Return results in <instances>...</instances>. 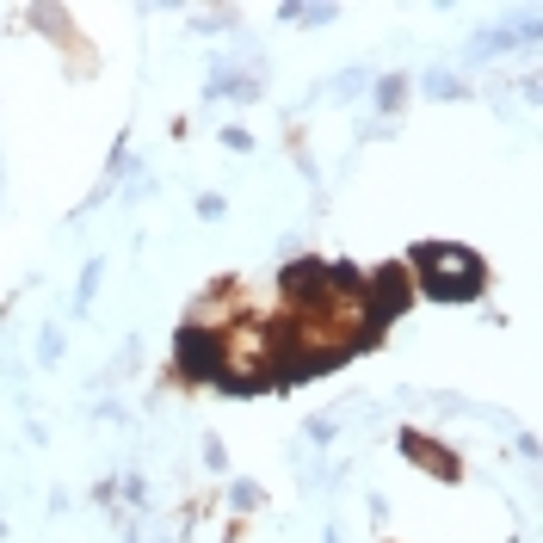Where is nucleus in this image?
<instances>
[{"instance_id":"obj_6","label":"nucleus","mask_w":543,"mask_h":543,"mask_svg":"<svg viewBox=\"0 0 543 543\" xmlns=\"http://www.w3.org/2000/svg\"><path fill=\"white\" fill-rule=\"evenodd\" d=\"M402 99H408V81H402V75H383V81H377V112H395Z\"/></svg>"},{"instance_id":"obj_2","label":"nucleus","mask_w":543,"mask_h":543,"mask_svg":"<svg viewBox=\"0 0 543 543\" xmlns=\"http://www.w3.org/2000/svg\"><path fill=\"white\" fill-rule=\"evenodd\" d=\"M414 303V272L402 266V260H389V266H377L365 284H358V321H365V334L371 340H383V328L389 321H402V309Z\"/></svg>"},{"instance_id":"obj_9","label":"nucleus","mask_w":543,"mask_h":543,"mask_svg":"<svg viewBox=\"0 0 543 543\" xmlns=\"http://www.w3.org/2000/svg\"><path fill=\"white\" fill-rule=\"evenodd\" d=\"M284 19L291 25H328V19H340V7H284Z\"/></svg>"},{"instance_id":"obj_15","label":"nucleus","mask_w":543,"mask_h":543,"mask_svg":"<svg viewBox=\"0 0 543 543\" xmlns=\"http://www.w3.org/2000/svg\"><path fill=\"white\" fill-rule=\"evenodd\" d=\"M56 352H62V334H56V328H50V334H44V340H38V358H44V365H50V358H56Z\"/></svg>"},{"instance_id":"obj_10","label":"nucleus","mask_w":543,"mask_h":543,"mask_svg":"<svg viewBox=\"0 0 543 543\" xmlns=\"http://www.w3.org/2000/svg\"><path fill=\"white\" fill-rule=\"evenodd\" d=\"M426 93H432V99H463V81H457V75H445V68H439V75L426 81Z\"/></svg>"},{"instance_id":"obj_1","label":"nucleus","mask_w":543,"mask_h":543,"mask_svg":"<svg viewBox=\"0 0 543 543\" xmlns=\"http://www.w3.org/2000/svg\"><path fill=\"white\" fill-rule=\"evenodd\" d=\"M408 272H420V291L439 303H476L488 291V266L469 247H445V241H420L408 253Z\"/></svg>"},{"instance_id":"obj_5","label":"nucleus","mask_w":543,"mask_h":543,"mask_svg":"<svg viewBox=\"0 0 543 543\" xmlns=\"http://www.w3.org/2000/svg\"><path fill=\"white\" fill-rule=\"evenodd\" d=\"M266 81L260 75H235V68H216V75L204 81V99H260Z\"/></svg>"},{"instance_id":"obj_16","label":"nucleus","mask_w":543,"mask_h":543,"mask_svg":"<svg viewBox=\"0 0 543 543\" xmlns=\"http://www.w3.org/2000/svg\"><path fill=\"white\" fill-rule=\"evenodd\" d=\"M223 210H229V204L216 198V192H204V198H198V216H223Z\"/></svg>"},{"instance_id":"obj_13","label":"nucleus","mask_w":543,"mask_h":543,"mask_svg":"<svg viewBox=\"0 0 543 543\" xmlns=\"http://www.w3.org/2000/svg\"><path fill=\"white\" fill-rule=\"evenodd\" d=\"M223 149H229V155H247L253 136H247V130H223Z\"/></svg>"},{"instance_id":"obj_3","label":"nucleus","mask_w":543,"mask_h":543,"mask_svg":"<svg viewBox=\"0 0 543 543\" xmlns=\"http://www.w3.org/2000/svg\"><path fill=\"white\" fill-rule=\"evenodd\" d=\"M223 365H229V352H223V334H216V328L186 321V328L173 334V371L186 377V383H216Z\"/></svg>"},{"instance_id":"obj_8","label":"nucleus","mask_w":543,"mask_h":543,"mask_svg":"<svg viewBox=\"0 0 543 543\" xmlns=\"http://www.w3.org/2000/svg\"><path fill=\"white\" fill-rule=\"evenodd\" d=\"M229 506H235V513H260V506H266V494L253 488V482H235V488H229Z\"/></svg>"},{"instance_id":"obj_11","label":"nucleus","mask_w":543,"mask_h":543,"mask_svg":"<svg viewBox=\"0 0 543 543\" xmlns=\"http://www.w3.org/2000/svg\"><path fill=\"white\" fill-rule=\"evenodd\" d=\"M204 463L216 469V476H223V469H229V451H223V439H204Z\"/></svg>"},{"instance_id":"obj_14","label":"nucleus","mask_w":543,"mask_h":543,"mask_svg":"<svg viewBox=\"0 0 543 543\" xmlns=\"http://www.w3.org/2000/svg\"><path fill=\"white\" fill-rule=\"evenodd\" d=\"M309 439L328 445V439H334V414H315V420H309Z\"/></svg>"},{"instance_id":"obj_7","label":"nucleus","mask_w":543,"mask_h":543,"mask_svg":"<svg viewBox=\"0 0 543 543\" xmlns=\"http://www.w3.org/2000/svg\"><path fill=\"white\" fill-rule=\"evenodd\" d=\"M334 93H340V99H358V93H371V68H346V75L334 81Z\"/></svg>"},{"instance_id":"obj_4","label":"nucleus","mask_w":543,"mask_h":543,"mask_svg":"<svg viewBox=\"0 0 543 543\" xmlns=\"http://www.w3.org/2000/svg\"><path fill=\"white\" fill-rule=\"evenodd\" d=\"M395 445H402L408 463H420L426 476H439V482H457V476H463V457H457L451 445H439L432 432H420V426H402V432H395Z\"/></svg>"},{"instance_id":"obj_12","label":"nucleus","mask_w":543,"mask_h":543,"mask_svg":"<svg viewBox=\"0 0 543 543\" xmlns=\"http://www.w3.org/2000/svg\"><path fill=\"white\" fill-rule=\"evenodd\" d=\"M99 272H105V266H99V260H93V266H87V272H81V309H87V303H93V291H99Z\"/></svg>"}]
</instances>
